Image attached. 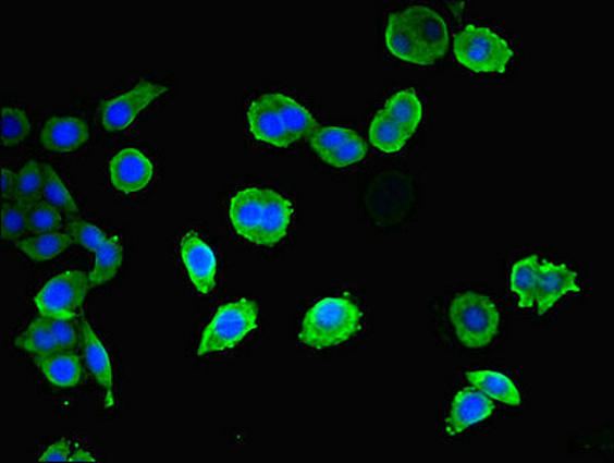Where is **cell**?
Listing matches in <instances>:
<instances>
[{"label":"cell","mask_w":614,"mask_h":463,"mask_svg":"<svg viewBox=\"0 0 614 463\" xmlns=\"http://www.w3.org/2000/svg\"><path fill=\"white\" fill-rule=\"evenodd\" d=\"M54 339L61 350H77L83 343L81 325L76 324V318H47Z\"/></svg>","instance_id":"obj_30"},{"label":"cell","mask_w":614,"mask_h":463,"mask_svg":"<svg viewBox=\"0 0 614 463\" xmlns=\"http://www.w3.org/2000/svg\"><path fill=\"white\" fill-rule=\"evenodd\" d=\"M251 138L269 147L288 148L307 138L318 127L316 117L292 96L265 93L247 110Z\"/></svg>","instance_id":"obj_3"},{"label":"cell","mask_w":614,"mask_h":463,"mask_svg":"<svg viewBox=\"0 0 614 463\" xmlns=\"http://www.w3.org/2000/svg\"><path fill=\"white\" fill-rule=\"evenodd\" d=\"M14 344L27 354H32L33 357L61 350L47 318L40 317V315L25 328L24 332L16 337Z\"/></svg>","instance_id":"obj_23"},{"label":"cell","mask_w":614,"mask_h":463,"mask_svg":"<svg viewBox=\"0 0 614 463\" xmlns=\"http://www.w3.org/2000/svg\"><path fill=\"white\" fill-rule=\"evenodd\" d=\"M109 178L114 191L133 196L154 183L155 165L139 148L125 147L110 159Z\"/></svg>","instance_id":"obj_13"},{"label":"cell","mask_w":614,"mask_h":463,"mask_svg":"<svg viewBox=\"0 0 614 463\" xmlns=\"http://www.w3.org/2000/svg\"><path fill=\"white\" fill-rule=\"evenodd\" d=\"M168 92L169 87L165 85L140 81L132 90L107 99L101 106L102 127L112 133L127 130L144 110L154 106Z\"/></svg>","instance_id":"obj_11"},{"label":"cell","mask_w":614,"mask_h":463,"mask_svg":"<svg viewBox=\"0 0 614 463\" xmlns=\"http://www.w3.org/2000/svg\"><path fill=\"white\" fill-rule=\"evenodd\" d=\"M258 328V307L249 298L225 303L202 331L196 354L199 357L235 350Z\"/></svg>","instance_id":"obj_8"},{"label":"cell","mask_w":614,"mask_h":463,"mask_svg":"<svg viewBox=\"0 0 614 463\" xmlns=\"http://www.w3.org/2000/svg\"><path fill=\"white\" fill-rule=\"evenodd\" d=\"M14 176L16 173L11 172L10 169L3 167L2 169V202H10L13 199Z\"/></svg>","instance_id":"obj_32"},{"label":"cell","mask_w":614,"mask_h":463,"mask_svg":"<svg viewBox=\"0 0 614 463\" xmlns=\"http://www.w3.org/2000/svg\"><path fill=\"white\" fill-rule=\"evenodd\" d=\"M294 215L291 199L273 188H242L229 199L233 231L255 246H279L291 231Z\"/></svg>","instance_id":"obj_2"},{"label":"cell","mask_w":614,"mask_h":463,"mask_svg":"<svg viewBox=\"0 0 614 463\" xmlns=\"http://www.w3.org/2000/svg\"><path fill=\"white\" fill-rule=\"evenodd\" d=\"M90 138L85 121L76 117H54L48 120L40 133V144L54 154H72Z\"/></svg>","instance_id":"obj_17"},{"label":"cell","mask_w":614,"mask_h":463,"mask_svg":"<svg viewBox=\"0 0 614 463\" xmlns=\"http://www.w3.org/2000/svg\"><path fill=\"white\" fill-rule=\"evenodd\" d=\"M579 277L564 263H554L540 257L538 289L535 307L539 315L550 313L558 300L568 294H579Z\"/></svg>","instance_id":"obj_14"},{"label":"cell","mask_w":614,"mask_h":463,"mask_svg":"<svg viewBox=\"0 0 614 463\" xmlns=\"http://www.w3.org/2000/svg\"><path fill=\"white\" fill-rule=\"evenodd\" d=\"M309 146L321 161L334 169H347L364 161L368 146L353 129L318 125L309 135Z\"/></svg>","instance_id":"obj_10"},{"label":"cell","mask_w":614,"mask_h":463,"mask_svg":"<svg viewBox=\"0 0 614 463\" xmlns=\"http://www.w3.org/2000/svg\"><path fill=\"white\" fill-rule=\"evenodd\" d=\"M70 462H98L96 461V459L94 458V455H91L90 451L84 450V448L81 447H76L73 448V453H72V461Z\"/></svg>","instance_id":"obj_33"},{"label":"cell","mask_w":614,"mask_h":463,"mask_svg":"<svg viewBox=\"0 0 614 463\" xmlns=\"http://www.w3.org/2000/svg\"><path fill=\"white\" fill-rule=\"evenodd\" d=\"M540 255L530 254L514 263L509 270V289L521 309H535Z\"/></svg>","instance_id":"obj_20"},{"label":"cell","mask_w":614,"mask_h":463,"mask_svg":"<svg viewBox=\"0 0 614 463\" xmlns=\"http://www.w3.org/2000/svg\"><path fill=\"white\" fill-rule=\"evenodd\" d=\"M29 235L27 215L24 207L13 199L2 202V239L17 243Z\"/></svg>","instance_id":"obj_28"},{"label":"cell","mask_w":614,"mask_h":463,"mask_svg":"<svg viewBox=\"0 0 614 463\" xmlns=\"http://www.w3.org/2000/svg\"><path fill=\"white\" fill-rule=\"evenodd\" d=\"M454 59L472 73H505L514 50L508 40L490 27L468 24L454 39Z\"/></svg>","instance_id":"obj_7"},{"label":"cell","mask_w":614,"mask_h":463,"mask_svg":"<svg viewBox=\"0 0 614 463\" xmlns=\"http://www.w3.org/2000/svg\"><path fill=\"white\" fill-rule=\"evenodd\" d=\"M44 173H46V183H44L42 191L44 202L57 207L59 212L66 215V217L75 218L79 214V209H77L73 195L70 194L57 170L51 166L44 165Z\"/></svg>","instance_id":"obj_25"},{"label":"cell","mask_w":614,"mask_h":463,"mask_svg":"<svg viewBox=\"0 0 614 463\" xmlns=\"http://www.w3.org/2000/svg\"><path fill=\"white\" fill-rule=\"evenodd\" d=\"M384 47L398 61L429 66L445 58L450 50V27L431 7H408L388 17Z\"/></svg>","instance_id":"obj_1"},{"label":"cell","mask_w":614,"mask_h":463,"mask_svg":"<svg viewBox=\"0 0 614 463\" xmlns=\"http://www.w3.org/2000/svg\"><path fill=\"white\" fill-rule=\"evenodd\" d=\"M75 243L66 232L32 233L17 241V249L36 263H47L64 254Z\"/></svg>","instance_id":"obj_21"},{"label":"cell","mask_w":614,"mask_h":463,"mask_svg":"<svg viewBox=\"0 0 614 463\" xmlns=\"http://www.w3.org/2000/svg\"><path fill=\"white\" fill-rule=\"evenodd\" d=\"M124 251H122V240L118 235H110L106 243L95 252V265L88 273L90 288L103 287L112 281L120 272Z\"/></svg>","instance_id":"obj_22"},{"label":"cell","mask_w":614,"mask_h":463,"mask_svg":"<svg viewBox=\"0 0 614 463\" xmlns=\"http://www.w3.org/2000/svg\"><path fill=\"white\" fill-rule=\"evenodd\" d=\"M495 405L482 391L475 387L462 388L451 403L446 418V435L457 436L472 426L493 417Z\"/></svg>","instance_id":"obj_16"},{"label":"cell","mask_w":614,"mask_h":463,"mask_svg":"<svg viewBox=\"0 0 614 463\" xmlns=\"http://www.w3.org/2000/svg\"><path fill=\"white\" fill-rule=\"evenodd\" d=\"M90 289V280L83 270H65L51 278L38 294L33 296V306L40 317L76 318Z\"/></svg>","instance_id":"obj_9"},{"label":"cell","mask_w":614,"mask_h":463,"mask_svg":"<svg viewBox=\"0 0 614 463\" xmlns=\"http://www.w3.org/2000/svg\"><path fill=\"white\" fill-rule=\"evenodd\" d=\"M65 232L72 236L76 244L88 252H94V254L109 239V235L94 222L79 220V218H72L66 222Z\"/></svg>","instance_id":"obj_29"},{"label":"cell","mask_w":614,"mask_h":463,"mask_svg":"<svg viewBox=\"0 0 614 463\" xmlns=\"http://www.w3.org/2000/svg\"><path fill=\"white\" fill-rule=\"evenodd\" d=\"M22 207L27 215L29 233L61 232L64 228L61 212L42 198L24 204Z\"/></svg>","instance_id":"obj_26"},{"label":"cell","mask_w":614,"mask_h":463,"mask_svg":"<svg viewBox=\"0 0 614 463\" xmlns=\"http://www.w3.org/2000/svg\"><path fill=\"white\" fill-rule=\"evenodd\" d=\"M73 447L69 440L62 439L58 440L48 447L40 455V462H70L72 461Z\"/></svg>","instance_id":"obj_31"},{"label":"cell","mask_w":614,"mask_h":463,"mask_svg":"<svg viewBox=\"0 0 614 463\" xmlns=\"http://www.w3.org/2000/svg\"><path fill=\"white\" fill-rule=\"evenodd\" d=\"M425 117L423 102L413 88L395 92L373 114L369 124V143L384 155H394L405 148L416 135Z\"/></svg>","instance_id":"obj_5"},{"label":"cell","mask_w":614,"mask_h":463,"mask_svg":"<svg viewBox=\"0 0 614 463\" xmlns=\"http://www.w3.org/2000/svg\"><path fill=\"white\" fill-rule=\"evenodd\" d=\"M450 321L458 342L469 350H482L498 337L501 310L488 295L462 292L451 302Z\"/></svg>","instance_id":"obj_6"},{"label":"cell","mask_w":614,"mask_h":463,"mask_svg":"<svg viewBox=\"0 0 614 463\" xmlns=\"http://www.w3.org/2000/svg\"><path fill=\"white\" fill-rule=\"evenodd\" d=\"M48 383L57 388H75L84 379V361L76 350H58L33 357Z\"/></svg>","instance_id":"obj_18"},{"label":"cell","mask_w":614,"mask_h":463,"mask_svg":"<svg viewBox=\"0 0 614 463\" xmlns=\"http://www.w3.org/2000/svg\"><path fill=\"white\" fill-rule=\"evenodd\" d=\"M364 328V310L347 296H327L305 314L299 342L323 351L351 342Z\"/></svg>","instance_id":"obj_4"},{"label":"cell","mask_w":614,"mask_h":463,"mask_svg":"<svg viewBox=\"0 0 614 463\" xmlns=\"http://www.w3.org/2000/svg\"><path fill=\"white\" fill-rule=\"evenodd\" d=\"M465 377L471 387L482 391L493 402L514 407L521 405L519 388L505 374L498 373V370L482 369L469 370Z\"/></svg>","instance_id":"obj_19"},{"label":"cell","mask_w":614,"mask_h":463,"mask_svg":"<svg viewBox=\"0 0 614 463\" xmlns=\"http://www.w3.org/2000/svg\"><path fill=\"white\" fill-rule=\"evenodd\" d=\"M180 257L187 270L188 281L201 295H210L217 288L218 258L213 247L196 231L184 233Z\"/></svg>","instance_id":"obj_12"},{"label":"cell","mask_w":614,"mask_h":463,"mask_svg":"<svg viewBox=\"0 0 614 463\" xmlns=\"http://www.w3.org/2000/svg\"><path fill=\"white\" fill-rule=\"evenodd\" d=\"M44 183H46L44 165L36 161L25 162L14 176L13 202L24 206L42 198Z\"/></svg>","instance_id":"obj_24"},{"label":"cell","mask_w":614,"mask_h":463,"mask_svg":"<svg viewBox=\"0 0 614 463\" xmlns=\"http://www.w3.org/2000/svg\"><path fill=\"white\" fill-rule=\"evenodd\" d=\"M81 333H83V361L87 369L90 370L96 383L102 388L103 405L107 410L114 406V374L113 363L110 358L109 351L103 344L101 337L95 332L87 318L81 317Z\"/></svg>","instance_id":"obj_15"},{"label":"cell","mask_w":614,"mask_h":463,"mask_svg":"<svg viewBox=\"0 0 614 463\" xmlns=\"http://www.w3.org/2000/svg\"><path fill=\"white\" fill-rule=\"evenodd\" d=\"M32 133V122L28 114L21 109H2V144L5 147H16L24 143Z\"/></svg>","instance_id":"obj_27"}]
</instances>
